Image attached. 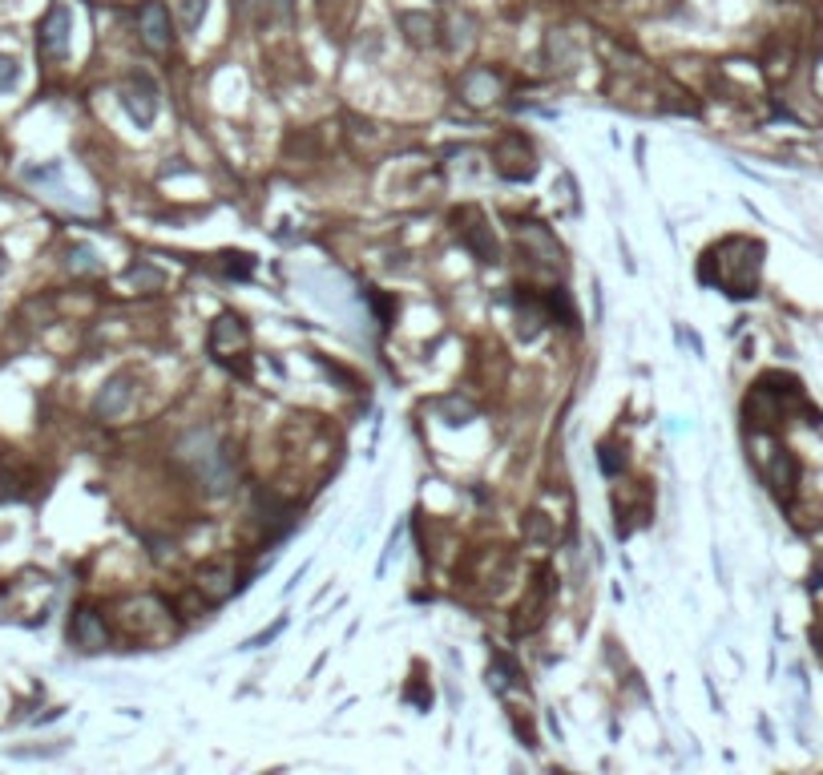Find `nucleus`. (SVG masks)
<instances>
[{
    "mask_svg": "<svg viewBox=\"0 0 823 775\" xmlns=\"http://www.w3.org/2000/svg\"><path fill=\"white\" fill-rule=\"evenodd\" d=\"M97 255H93L89 247H73L69 250V270H97Z\"/></svg>",
    "mask_w": 823,
    "mask_h": 775,
    "instance_id": "13",
    "label": "nucleus"
},
{
    "mask_svg": "<svg viewBox=\"0 0 823 775\" xmlns=\"http://www.w3.org/2000/svg\"><path fill=\"white\" fill-rule=\"evenodd\" d=\"M69 29H73L69 5H53L49 13H45V21H41V36H36V45H41V53L49 61H57V57L69 53Z\"/></svg>",
    "mask_w": 823,
    "mask_h": 775,
    "instance_id": "2",
    "label": "nucleus"
},
{
    "mask_svg": "<svg viewBox=\"0 0 823 775\" xmlns=\"http://www.w3.org/2000/svg\"><path fill=\"white\" fill-rule=\"evenodd\" d=\"M16 77H21V65H16L13 57H0V93H5V89H13V86H16Z\"/></svg>",
    "mask_w": 823,
    "mask_h": 775,
    "instance_id": "14",
    "label": "nucleus"
},
{
    "mask_svg": "<svg viewBox=\"0 0 823 775\" xmlns=\"http://www.w3.org/2000/svg\"><path fill=\"white\" fill-rule=\"evenodd\" d=\"M545 53H549V57H554V69H569V65H574V57H577L574 41H569L565 33H549Z\"/></svg>",
    "mask_w": 823,
    "mask_h": 775,
    "instance_id": "11",
    "label": "nucleus"
},
{
    "mask_svg": "<svg viewBox=\"0 0 823 775\" xmlns=\"http://www.w3.org/2000/svg\"><path fill=\"white\" fill-rule=\"evenodd\" d=\"M767 477H771V484H775V493H779V497H787L791 484H795V464H791V456H787V453H775V461H771V469H767Z\"/></svg>",
    "mask_w": 823,
    "mask_h": 775,
    "instance_id": "10",
    "label": "nucleus"
},
{
    "mask_svg": "<svg viewBox=\"0 0 823 775\" xmlns=\"http://www.w3.org/2000/svg\"><path fill=\"white\" fill-rule=\"evenodd\" d=\"M283 627H287V618H275V622H270V627H267L263 634H255V638H250L247 647H267L270 638H279V634H283Z\"/></svg>",
    "mask_w": 823,
    "mask_h": 775,
    "instance_id": "15",
    "label": "nucleus"
},
{
    "mask_svg": "<svg viewBox=\"0 0 823 775\" xmlns=\"http://www.w3.org/2000/svg\"><path fill=\"white\" fill-rule=\"evenodd\" d=\"M129 396H134V384H129V376H114L106 388L97 392V400H93V413L106 416V420H114V416H121L129 408Z\"/></svg>",
    "mask_w": 823,
    "mask_h": 775,
    "instance_id": "7",
    "label": "nucleus"
},
{
    "mask_svg": "<svg viewBox=\"0 0 823 775\" xmlns=\"http://www.w3.org/2000/svg\"><path fill=\"white\" fill-rule=\"evenodd\" d=\"M464 97H469L472 106H489V101H497L501 97V73L472 69L469 77H464Z\"/></svg>",
    "mask_w": 823,
    "mask_h": 775,
    "instance_id": "8",
    "label": "nucleus"
},
{
    "mask_svg": "<svg viewBox=\"0 0 823 775\" xmlns=\"http://www.w3.org/2000/svg\"><path fill=\"white\" fill-rule=\"evenodd\" d=\"M206 16V0H182V29L194 33Z\"/></svg>",
    "mask_w": 823,
    "mask_h": 775,
    "instance_id": "12",
    "label": "nucleus"
},
{
    "mask_svg": "<svg viewBox=\"0 0 823 775\" xmlns=\"http://www.w3.org/2000/svg\"><path fill=\"white\" fill-rule=\"evenodd\" d=\"M182 456L190 461V469L198 473V481L210 493H227L230 484H235V469H230L227 453H222V444L214 441L206 428H194V433L186 436V441H182Z\"/></svg>",
    "mask_w": 823,
    "mask_h": 775,
    "instance_id": "1",
    "label": "nucleus"
},
{
    "mask_svg": "<svg viewBox=\"0 0 823 775\" xmlns=\"http://www.w3.org/2000/svg\"><path fill=\"white\" fill-rule=\"evenodd\" d=\"M69 638H73V647H77V650H106V647H109V630H106V622H101V614H97V610H89V606H81V610L73 614V622H69Z\"/></svg>",
    "mask_w": 823,
    "mask_h": 775,
    "instance_id": "5",
    "label": "nucleus"
},
{
    "mask_svg": "<svg viewBox=\"0 0 823 775\" xmlns=\"http://www.w3.org/2000/svg\"><path fill=\"white\" fill-rule=\"evenodd\" d=\"M602 469L610 473V477H614V473H622V461L614 456V448H602Z\"/></svg>",
    "mask_w": 823,
    "mask_h": 775,
    "instance_id": "16",
    "label": "nucleus"
},
{
    "mask_svg": "<svg viewBox=\"0 0 823 775\" xmlns=\"http://www.w3.org/2000/svg\"><path fill=\"white\" fill-rule=\"evenodd\" d=\"M8 270V255H5V247H0V275Z\"/></svg>",
    "mask_w": 823,
    "mask_h": 775,
    "instance_id": "17",
    "label": "nucleus"
},
{
    "mask_svg": "<svg viewBox=\"0 0 823 775\" xmlns=\"http://www.w3.org/2000/svg\"><path fill=\"white\" fill-rule=\"evenodd\" d=\"M436 21L428 13H404V36L412 45H432L436 41Z\"/></svg>",
    "mask_w": 823,
    "mask_h": 775,
    "instance_id": "9",
    "label": "nucleus"
},
{
    "mask_svg": "<svg viewBox=\"0 0 823 775\" xmlns=\"http://www.w3.org/2000/svg\"><path fill=\"white\" fill-rule=\"evenodd\" d=\"M137 33H142V41H146L154 53H166V49H170L174 33H170V13H166L162 0H146V5L137 8Z\"/></svg>",
    "mask_w": 823,
    "mask_h": 775,
    "instance_id": "3",
    "label": "nucleus"
},
{
    "mask_svg": "<svg viewBox=\"0 0 823 775\" xmlns=\"http://www.w3.org/2000/svg\"><path fill=\"white\" fill-rule=\"evenodd\" d=\"M242 343H247V328H242L239 315H218V320H214V328H210V352H214V360L230 363V352L242 348Z\"/></svg>",
    "mask_w": 823,
    "mask_h": 775,
    "instance_id": "6",
    "label": "nucleus"
},
{
    "mask_svg": "<svg viewBox=\"0 0 823 775\" xmlns=\"http://www.w3.org/2000/svg\"><path fill=\"white\" fill-rule=\"evenodd\" d=\"M121 106H126V114L137 121V126H154L157 117V89L149 86L146 77H129L126 89H121Z\"/></svg>",
    "mask_w": 823,
    "mask_h": 775,
    "instance_id": "4",
    "label": "nucleus"
}]
</instances>
